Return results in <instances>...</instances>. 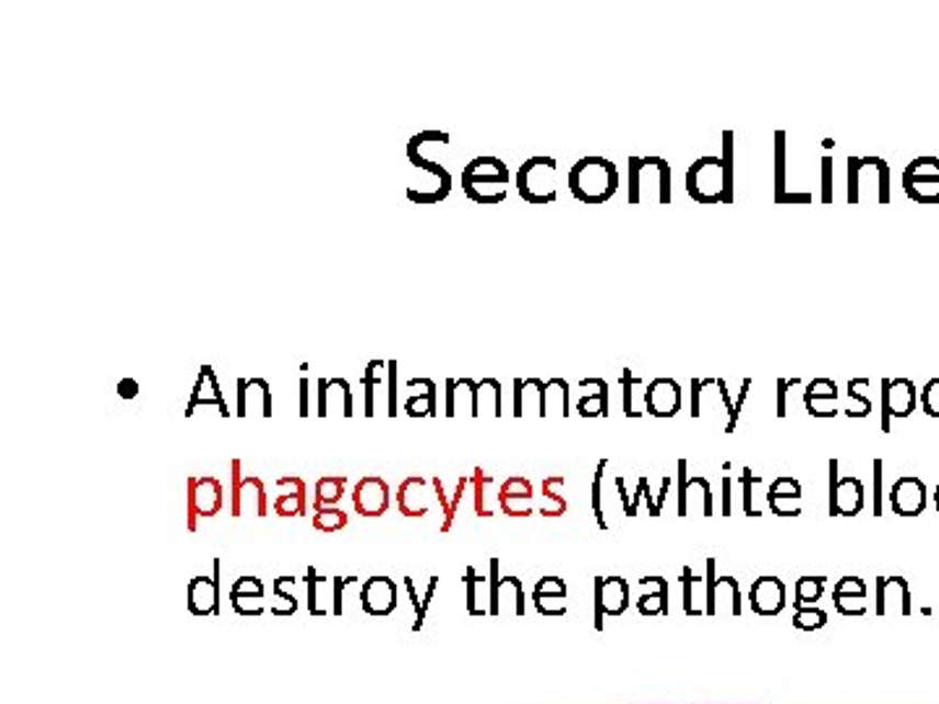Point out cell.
Masks as SVG:
<instances>
[{"label":"cell","instance_id":"cell-12","mask_svg":"<svg viewBox=\"0 0 939 704\" xmlns=\"http://www.w3.org/2000/svg\"><path fill=\"white\" fill-rule=\"evenodd\" d=\"M337 405L342 407L344 418L355 416V397H352L350 382L348 378H319L316 382V416L327 418L331 407L337 410Z\"/></svg>","mask_w":939,"mask_h":704},{"label":"cell","instance_id":"cell-39","mask_svg":"<svg viewBox=\"0 0 939 704\" xmlns=\"http://www.w3.org/2000/svg\"><path fill=\"white\" fill-rule=\"evenodd\" d=\"M386 386H389V416H397V361H386Z\"/></svg>","mask_w":939,"mask_h":704},{"label":"cell","instance_id":"cell-42","mask_svg":"<svg viewBox=\"0 0 939 704\" xmlns=\"http://www.w3.org/2000/svg\"><path fill=\"white\" fill-rule=\"evenodd\" d=\"M298 389H301V418H308L310 416V382H308V376L301 378Z\"/></svg>","mask_w":939,"mask_h":704},{"label":"cell","instance_id":"cell-28","mask_svg":"<svg viewBox=\"0 0 939 704\" xmlns=\"http://www.w3.org/2000/svg\"><path fill=\"white\" fill-rule=\"evenodd\" d=\"M551 402L558 405V412L566 418L569 416V384L564 382V378H551V382H545L543 389V402H541V416L548 412Z\"/></svg>","mask_w":939,"mask_h":704},{"label":"cell","instance_id":"cell-26","mask_svg":"<svg viewBox=\"0 0 939 704\" xmlns=\"http://www.w3.org/2000/svg\"><path fill=\"white\" fill-rule=\"evenodd\" d=\"M867 389L869 378H851V382H848V416L851 418H867L869 412H872Z\"/></svg>","mask_w":939,"mask_h":704},{"label":"cell","instance_id":"cell-24","mask_svg":"<svg viewBox=\"0 0 939 704\" xmlns=\"http://www.w3.org/2000/svg\"><path fill=\"white\" fill-rule=\"evenodd\" d=\"M344 486H348V478H344V475H324V478L316 482L314 507L316 509L335 507V503L344 496Z\"/></svg>","mask_w":939,"mask_h":704},{"label":"cell","instance_id":"cell-1","mask_svg":"<svg viewBox=\"0 0 939 704\" xmlns=\"http://www.w3.org/2000/svg\"><path fill=\"white\" fill-rule=\"evenodd\" d=\"M683 181L697 204H734V130H723V155L694 160Z\"/></svg>","mask_w":939,"mask_h":704},{"label":"cell","instance_id":"cell-22","mask_svg":"<svg viewBox=\"0 0 939 704\" xmlns=\"http://www.w3.org/2000/svg\"><path fill=\"white\" fill-rule=\"evenodd\" d=\"M407 386H410V389H423L405 402L407 416L412 418L437 416V384H433L431 378H410Z\"/></svg>","mask_w":939,"mask_h":704},{"label":"cell","instance_id":"cell-2","mask_svg":"<svg viewBox=\"0 0 939 704\" xmlns=\"http://www.w3.org/2000/svg\"><path fill=\"white\" fill-rule=\"evenodd\" d=\"M626 198L630 204H671V164L663 157H630Z\"/></svg>","mask_w":939,"mask_h":704},{"label":"cell","instance_id":"cell-21","mask_svg":"<svg viewBox=\"0 0 939 704\" xmlns=\"http://www.w3.org/2000/svg\"><path fill=\"white\" fill-rule=\"evenodd\" d=\"M864 507V486L856 478H844L833 486V514H856Z\"/></svg>","mask_w":939,"mask_h":704},{"label":"cell","instance_id":"cell-33","mask_svg":"<svg viewBox=\"0 0 939 704\" xmlns=\"http://www.w3.org/2000/svg\"><path fill=\"white\" fill-rule=\"evenodd\" d=\"M903 178H935L939 181V157H916L906 164Z\"/></svg>","mask_w":939,"mask_h":704},{"label":"cell","instance_id":"cell-29","mask_svg":"<svg viewBox=\"0 0 939 704\" xmlns=\"http://www.w3.org/2000/svg\"><path fill=\"white\" fill-rule=\"evenodd\" d=\"M543 389H545V384L541 382V378H517L514 382V416L517 418L524 416L530 397L543 399Z\"/></svg>","mask_w":939,"mask_h":704},{"label":"cell","instance_id":"cell-44","mask_svg":"<svg viewBox=\"0 0 939 704\" xmlns=\"http://www.w3.org/2000/svg\"><path fill=\"white\" fill-rule=\"evenodd\" d=\"M791 382H785V378H780L778 382V416H785V397H789Z\"/></svg>","mask_w":939,"mask_h":704},{"label":"cell","instance_id":"cell-18","mask_svg":"<svg viewBox=\"0 0 939 704\" xmlns=\"http://www.w3.org/2000/svg\"><path fill=\"white\" fill-rule=\"evenodd\" d=\"M501 512L509 516H528L533 512V486L524 478H509L499 493Z\"/></svg>","mask_w":939,"mask_h":704},{"label":"cell","instance_id":"cell-5","mask_svg":"<svg viewBox=\"0 0 939 704\" xmlns=\"http://www.w3.org/2000/svg\"><path fill=\"white\" fill-rule=\"evenodd\" d=\"M848 204H890V164L882 157H848Z\"/></svg>","mask_w":939,"mask_h":704},{"label":"cell","instance_id":"cell-16","mask_svg":"<svg viewBox=\"0 0 939 704\" xmlns=\"http://www.w3.org/2000/svg\"><path fill=\"white\" fill-rule=\"evenodd\" d=\"M280 496L274 499V514L278 516H303L306 514V482L298 475H285L278 480Z\"/></svg>","mask_w":939,"mask_h":704},{"label":"cell","instance_id":"cell-3","mask_svg":"<svg viewBox=\"0 0 939 704\" xmlns=\"http://www.w3.org/2000/svg\"><path fill=\"white\" fill-rule=\"evenodd\" d=\"M569 191L582 204H606L619 191V168L606 157H582L569 170Z\"/></svg>","mask_w":939,"mask_h":704},{"label":"cell","instance_id":"cell-40","mask_svg":"<svg viewBox=\"0 0 939 704\" xmlns=\"http://www.w3.org/2000/svg\"><path fill=\"white\" fill-rule=\"evenodd\" d=\"M804 395L810 397H827V395H838V384L833 382V378H814V382L806 386Z\"/></svg>","mask_w":939,"mask_h":704},{"label":"cell","instance_id":"cell-23","mask_svg":"<svg viewBox=\"0 0 939 704\" xmlns=\"http://www.w3.org/2000/svg\"><path fill=\"white\" fill-rule=\"evenodd\" d=\"M189 605L193 613H214L217 611V579L196 577L189 590Z\"/></svg>","mask_w":939,"mask_h":704},{"label":"cell","instance_id":"cell-25","mask_svg":"<svg viewBox=\"0 0 939 704\" xmlns=\"http://www.w3.org/2000/svg\"><path fill=\"white\" fill-rule=\"evenodd\" d=\"M903 191L916 204H939V181L935 178H903Z\"/></svg>","mask_w":939,"mask_h":704},{"label":"cell","instance_id":"cell-41","mask_svg":"<svg viewBox=\"0 0 939 704\" xmlns=\"http://www.w3.org/2000/svg\"><path fill=\"white\" fill-rule=\"evenodd\" d=\"M139 391H142V386H139V382H136V378H123V382L117 384V395H121L123 399H136L139 397Z\"/></svg>","mask_w":939,"mask_h":704},{"label":"cell","instance_id":"cell-35","mask_svg":"<svg viewBox=\"0 0 939 704\" xmlns=\"http://www.w3.org/2000/svg\"><path fill=\"white\" fill-rule=\"evenodd\" d=\"M918 399H921L924 412H927L929 418H939V378H931V382H927V386H924Z\"/></svg>","mask_w":939,"mask_h":704},{"label":"cell","instance_id":"cell-37","mask_svg":"<svg viewBox=\"0 0 939 704\" xmlns=\"http://www.w3.org/2000/svg\"><path fill=\"white\" fill-rule=\"evenodd\" d=\"M248 386H251V391H259L261 416L272 418V386H269L267 378H248Z\"/></svg>","mask_w":939,"mask_h":704},{"label":"cell","instance_id":"cell-6","mask_svg":"<svg viewBox=\"0 0 939 704\" xmlns=\"http://www.w3.org/2000/svg\"><path fill=\"white\" fill-rule=\"evenodd\" d=\"M556 170L554 157L535 155L524 160L517 170V191L522 202L528 204H554L558 198L556 191Z\"/></svg>","mask_w":939,"mask_h":704},{"label":"cell","instance_id":"cell-36","mask_svg":"<svg viewBox=\"0 0 939 704\" xmlns=\"http://www.w3.org/2000/svg\"><path fill=\"white\" fill-rule=\"evenodd\" d=\"M822 584H825V579H822V577H804V579H799L796 595H799L801 603H812V600H817L822 595Z\"/></svg>","mask_w":939,"mask_h":704},{"label":"cell","instance_id":"cell-27","mask_svg":"<svg viewBox=\"0 0 939 704\" xmlns=\"http://www.w3.org/2000/svg\"><path fill=\"white\" fill-rule=\"evenodd\" d=\"M386 368V361H369L365 363L363 371V389H365V418H374L376 416V386L382 384V376H378V371Z\"/></svg>","mask_w":939,"mask_h":704},{"label":"cell","instance_id":"cell-34","mask_svg":"<svg viewBox=\"0 0 939 704\" xmlns=\"http://www.w3.org/2000/svg\"><path fill=\"white\" fill-rule=\"evenodd\" d=\"M804 405H806V410L812 412V416L833 418L835 412H838V395H827V397L804 395Z\"/></svg>","mask_w":939,"mask_h":704},{"label":"cell","instance_id":"cell-7","mask_svg":"<svg viewBox=\"0 0 939 704\" xmlns=\"http://www.w3.org/2000/svg\"><path fill=\"white\" fill-rule=\"evenodd\" d=\"M407 160L416 170L426 172V189L423 191H407V198L412 204H441L452 193V172H449L441 162L428 160L426 155H420V147L416 141H407Z\"/></svg>","mask_w":939,"mask_h":704},{"label":"cell","instance_id":"cell-15","mask_svg":"<svg viewBox=\"0 0 939 704\" xmlns=\"http://www.w3.org/2000/svg\"><path fill=\"white\" fill-rule=\"evenodd\" d=\"M890 503H893L895 512L903 516L921 514L924 507H927V486L914 478V475H906V478L897 480L893 491H890Z\"/></svg>","mask_w":939,"mask_h":704},{"label":"cell","instance_id":"cell-31","mask_svg":"<svg viewBox=\"0 0 939 704\" xmlns=\"http://www.w3.org/2000/svg\"><path fill=\"white\" fill-rule=\"evenodd\" d=\"M785 157H789V151H785V134L783 130H778L776 134V202L785 204Z\"/></svg>","mask_w":939,"mask_h":704},{"label":"cell","instance_id":"cell-43","mask_svg":"<svg viewBox=\"0 0 939 704\" xmlns=\"http://www.w3.org/2000/svg\"><path fill=\"white\" fill-rule=\"evenodd\" d=\"M238 418L248 416V378H238Z\"/></svg>","mask_w":939,"mask_h":704},{"label":"cell","instance_id":"cell-17","mask_svg":"<svg viewBox=\"0 0 939 704\" xmlns=\"http://www.w3.org/2000/svg\"><path fill=\"white\" fill-rule=\"evenodd\" d=\"M363 609L376 616H384L397 605V584L386 577H374L363 584L361 592Z\"/></svg>","mask_w":939,"mask_h":704},{"label":"cell","instance_id":"cell-9","mask_svg":"<svg viewBox=\"0 0 939 704\" xmlns=\"http://www.w3.org/2000/svg\"><path fill=\"white\" fill-rule=\"evenodd\" d=\"M223 482L210 475L202 478H189V530H196L199 516H217L223 512Z\"/></svg>","mask_w":939,"mask_h":704},{"label":"cell","instance_id":"cell-10","mask_svg":"<svg viewBox=\"0 0 939 704\" xmlns=\"http://www.w3.org/2000/svg\"><path fill=\"white\" fill-rule=\"evenodd\" d=\"M918 405V389L910 378H885L882 382V428L893 418H908Z\"/></svg>","mask_w":939,"mask_h":704},{"label":"cell","instance_id":"cell-30","mask_svg":"<svg viewBox=\"0 0 939 704\" xmlns=\"http://www.w3.org/2000/svg\"><path fill=\"white\" fill-rule=\"evenodd\" d=\"M314 527L321 530V533H337V530L348 527V514H344L342 509H337V507L316 509Z\"/></svg>","mask_w":939,"mask_h":704},{"label":"cell","instance_id":"cell-38","mask_svg":"<svg viewBox=\"0 0 939 704\" xmlns=\"http://www.w3.org/2000/svg\"><path fill=\"white\" fill-rule=\"evenodd\" d=\"M833 157L825 155L822 157V202L833 204Z\"/></svg>","mask_w":939,"mask_h":704},{"label":"cell","instance_id":"cell-32","mask_svg":"<svg viewBox=\"0 0 939 704\" xmlns=\"http://www.w3.org/2000/svg\"><path fill=\"white\" fill-rule=\"evenodd\" d=\"M621 386H624V412L626 416L630 418L642 416V412L637 410V405H634V397H637V389H642L645 382H642L640 376H634L632 368H624L621 371Z\"/></svg>","mask_w":939,"mask_h":704},{"label":"cell","instance_id":"cell-11","mask_svg":"<svg viewBox=\"0 0 939 704\" xmlns=\"http://www.w3.org/2000/svg\"><path fill=\"white\" fill-rule=\"evenodd\" d=\"M392 493L389 486H386L384 478H376V475H365L355 482V493H352V507H355V512L361 516H384L386 509H389Z\"/></svg>","mask_w":939,"mask_h":704},{"label":"cell","instance_id":"cell-19","mask_svg":"<svg viewBox=\"0 0 939 704\" xmlns=\"http://www.w3.org/2000/svg\"><path fill=\"white\" fill-rule=\"evenodd\" d=\"M585 395L579 397L577 412L582 418H598L609 412V384L603 378H582L579 382Z\"/></svg>","mask_w":939,"mask_h":704},{"label":"cell","instance_id":"cell-13","mask_svg":"<svg viewBox=\"0 0 939 704\" xmlns=\"http://www.w3.org/2000/svg\"><path fill=\"white\" fill-rule=\"evenodd\" d=\"M219 407V416L223 418H230V412H227V405H225V397H223V391H219V382H217V374H214V368L210 363H204L202 368H199V378H196V386H193V391H191V399H189V407H185V418H191L193 412H196V407Z\"/></svg>","mask_w":939,"mask_h":704},{"label":"cell","instance_id":"cell-45","mask_svg":"<svg viewBox=\"0 0 939 704\" xmlns=\"http://www.w3.org/2000/svg\"><path fill=\"white\" fill-rule=\"evenodd\" d=\"M935 503H937V509H939V486H937V493H935Z\"/></svg>","mask_w":939,"mask_h":704},{"label":"cell","instance_id":"cell-8","mask_svg":"<svg viewBox=\"0 0 939 704\" xmlns=\"http://www.w3.org/2000/svg\"><path fill=\"white\" fill-rule=\"evenodd\" d=\"M244 465H240V459H233L230 473H233V496H230V509L233 516L244 514V507L251 509L257 516H267L269 514V499H267V488L261 478L257 475H244L240 473Z\"/></svg>","mask_w":939,"mask_h":704},{"label":"cell","instance_id":"cell-4","mask_svg":"<svg viewBox=\"0 0 939 704\" xmlns=\"http://www.w3.org/2000/svg\"><path fill=\"white\" fill-rule=\"evenodd\" d=\"M460 185L473 204H501L509 196V168L499 157H475L462 168Z\"/></svg>","mask_w":939,"mask_h":704},{"label":"cell","instance_id":"cell-20","mask_svg":"<svg viewBox=\"0 0 939 704\" xmlns=\"http://www.w3.org/2000/svg\"><path fill=\"white\" fill-rule=\"evenodd\" d=\"M783 600H785V587L776 577L757 579L755 587H751V605H755L757 613H765V616H770V613H778L783 609Z\"/></svg>","mask_w":939,"mask_h":704},{"label":"cell","instance_id":"cell-14","mask_svg":"<svg viewBox=\"0 0 939 704\" xmlns=\"http://www.w3.org/2000/svg\"><path fill=\"white\" fill-rule=\"evenodd\" d=\"M645 407L655 418H674L681 410V386L674 378H653L645 391Z\"/></svg>","mask_w":939,"mask_h":704}]
</instances>
